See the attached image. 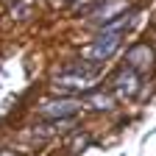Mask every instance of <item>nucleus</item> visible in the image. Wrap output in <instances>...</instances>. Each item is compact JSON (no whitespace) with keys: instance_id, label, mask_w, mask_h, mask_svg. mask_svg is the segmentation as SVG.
I'll use <instances>...</instances> for the list:
<instances>
[{"instance_id":"2","label":"nucleus","mask_w":156,"mask_h":156,"mask_svg":"<svg viewBox=\"0 0 156 156\" xmlns=\"http://www.w3.org/2000/svg\"><path fill=\"white\" fill-rule=\"evenodd\" d=\"M120 39H123V36H117V34H98L95 42L84 48V58H87L89 64L106 62L109 56L117 53V48H120Z\"/></svg>"},{"instance_id":"5","label":"nucleus","mask_w":156,"mask_h":156,"mask_svg":"<svg viewBox=\"0 0 156 156\" xmlns=\"http://www.w3.org/2000/svg\"><path fill=\"white\" fill-rule=\"evenodd\" d=\"M114 89H120V95H126V98H134L136 89H140V75L134 70H128V67L120 70L117 78H114Z\"/></svg>"},{"instance_id":"1","label":"nucleus","mask_w":156,"mask_h":156,"mask_svg":"<svg viewBox=\"0 0 156 156\" xmlns=\"http://www.w3.org/2000/svg\"><path fill=\"white\" fill-rule=\"evenodd\" d=\"M81 109H84V103L78 101V98H45V101H39V106H36L39 117H45V120L75 117Z\"/></svg>"},{"instance_id":"6","label":"nucleus","mask_w":156,"mask_h":156,"mask_svg":"<svg viewBox=\"0 0 156 156\" xmlns=\"http://www.w3.org/2000/svg\"><path fill=\"white\" fill-rule=\"evenodd\" d=\"M81 103H84L87 109H95V112H106V109H112V106H114V101H112L106 92H92L87 101H81Z\"/></svg>"},{"instance_id":"7","label":"nucleus","mask_w":156,"mask_h":156,"mask_svg":"<svg viewBox=\"0 0 156 156\" xmlns=\"http://www.w3.org/2000/svg\"><path fill=\"white\" fill-rule=\"evenodd\" d=\"M56 3H70V0H56Z\"/></svg>"},{"instance_id":"4","label":"nucleus","mask_w":156,"mask_h":156,"mask_svg":"<svg viewBox=\"0 0 156 156\" xmlns=\"http://www.w3.org/2000/svg\"><path fill=\"white\" fill-rule=\"evenodd\" d=\"M153 64V48L151 45H134L128 50V70L140 73V70H148Z\"/></svg>"},{"instance_id":"8","label":"nucleus","mask_w":156,"mask_h":156,"mask_svg":"<svg viewBox=\"0 0 156 156\" xmlns=\"http://www.w3.org/2000/svg\"><path fill=\"white\" fill-rule=\"evenodd\" d=\"M0 156H14V153H0Z\"/></svg>"},{"instance_id":"3","label":"nucleus","mask_w":156,"mask_h":156,"mask_svg":"<svg viewBox=\"0 0 156 156\" xmlns=\"http://www.w3.org/2000/svg\"><path fill=\"white\" fill-rule=\"evenodd\" d=\"M120 14H126V0H98V9L89 11V25L103 28Z\"/></svg>"}]
</instances>
